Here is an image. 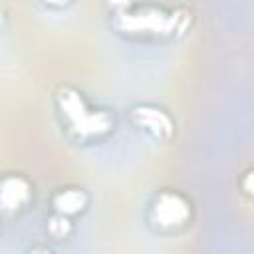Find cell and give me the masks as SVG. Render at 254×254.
Returning <instances> with one entry per match:
<instances>
[{
  "label": "cell",
  "mask_w": 254,
  "mask_h": 254,
  "mask_svg": "<svg viewBox=\"0 0 254 254\" xmlns=\"http://www.w3.org/2000/svg\"><path fill=\"white\" fill-rule=\"evenodd\" d=\"M113 28L129 38H173L187 32L190 14L185 10H165L155 4L113 2Z\"/></svg>",
  "instance_id": "cell-1"
},
{
  "label": "cell",
  "mask_w": 254,
  "mask_h": 254,
  "mask_svg": "<svg viewBox=\"0 0 254 254\" xmlns=\"http://www.w3.org/2000/svg\"><path fill=\"white\" fill-rule=\"evenodd\" d=\"M54 99L58 115L73 139L95 143L105 139L113 131L111 113L91 105L79 89L71 85H60L54 93Z\"/></svg>",
  "instance_id": "cell-2"
},
{
  "label": "cell",
  "mask_w": 254,
  "mask_h": 254,
  "mask_svg": "<svg viewBox=\"0 0 254 254\" xmlns=\"http://www.w3.org/2000/svg\"><path fill=\"white\" fill-rule=\"evenodd\" d=\"M192 204L181 190H161L151 202V222L159 230H179L190 222Z\"/></svg>",
  "instance_id": "cell-3"
},
{
  "label": "cell",
  "mask_w": 254,
  "mask_h": 254,
  "mask_svg": "<svg viewBox=\"0 0 254 254\" xmlns=\"http://www.w3.org/2000/svg\"><path fill=\"white\" fill-rule=\"evenodd\" d=\"M129 119L135 127L143 129L157 141H169L175 133L173 117L159 105L153 103H139L129 109Z\"/></svg>",
  "instance_id": "cell-4"
},
{
  "label": "cell",
  "mask_w": 254,
  "mask_h": 254,
  "mask_svg": "<svg viewBox=\"0 0 254 254\" xmlns=\"http://www.w3.org/2000/svg\"><path fill=\"white\" fill-rule=\"evenodd\" d=\"M32 200V183L18 173L0 177V212L16 214Z\"/></svg>",
  "instance_id": "cell-5"
},
{
  "label": "cell",
  "mask_w": 254,
  "mask_h": 254,
  "mask_svg": "<svg viewBox=\"0 0 254 254\" xmlns=\"http://www.w3.org/2000/svg\"><path fill=\"white\" fill-rule=\"evenodd\" d=\"M87 204H89V194L81 187H64L52 194L54 212H60L65 216L81 214L87 208Z\"/></svg>",
  "instance_id": "cell-6"
},
{
  "label": "cell",
  "mask_w": 254,
  "mask_h": 254,
  "mask_svg": "<svg viewBox=\"0 0 254 254\" xmlns=\"http://www.w3.org/2000/svg\"><path fill=\"white\" fill-rule=\"evenodd\" d=\"M48 232L54 238H65L71 232V220H69V216L60 214V212H54L50 216V220H48Z\"/></svg>",
  "instance_id": "cell-7"
},
{
  "label": "cell",
  "mask_w": 254,
  "mask_h": 254,
  "mask_svg": "<svg viewBox=\"0 0 254 254\" xmlns=\"http://www.w3.org/2000/svg\"><path fill=\"white\" fill-rule=\"evenodd\" d=\"M38 2L44 6H50V8H64V6L71 4V0H38Z\"/></svg>",
  "instance_id": "cell-8"
},
{
  "label": "cell",
  "mask_w": 254,
  "mask_h": 254,
  "mask_svg": "<svg viewBox=\"0 0 254 254\" xmlns=\"http://www.w3.org/2000/svg\"><path fill=\"white\" fill-rule=\"evenodd\" d=\"M250 175H252L250 171L244 173V192H246V194H250V190H252V189H250Z\"/></svg>",
  "instance_id": "cell-9"
}]
</instances>
